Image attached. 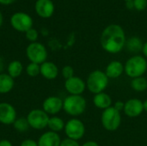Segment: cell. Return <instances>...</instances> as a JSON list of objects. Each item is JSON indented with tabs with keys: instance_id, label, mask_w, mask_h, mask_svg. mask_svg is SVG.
I'll use <instances>...</instances> for the list:
<instances>
[{
	"instance_id": "6",
	"label": "cell",
	"mask_w": 147,
	"mask_h": 146,
	"mask_svg": "<svg viewBox=\"0 0 147 146\" xmlns=\"http://www.w3.org/2000/svg\"><path fill=\"white\" fill-rule=\"evenodd\" d=\"M26 55L30 63L41 65L47 61V50L46 46L40 42L30 43L26 48Z\"/></svg>"
},
{
	"instance_id": "10",
	"label": "cell",
	"mask_w": 147,
	"mask_h": 146,
	"mask_svg": "<svg viewBox=\"0 0 147 146\" xmlns=\"http://www.w3.org/2000/svg\"><path fill=\"white\" fill-rule=\"evenodd\" d=\"M86 88L85 82L79 77H72L65 82V89L70 94L73 96H81Z\"/></svg>"
},
{
	"instance_id": "18",
	"label": "cell",
	"mask_w": 147,
	"mask_h": 146,
	"mask_svg": "<svg viewBox=\"0 0 147 146\" xmlns=\"http://www.w3.org/2000/svg\"><path fill=\"white\" fill-rule=\"evenodd\" d=\"M93 103L94 105L99 108V109H102L105 110L110 107H112V98L110 97V96L105 92H102L99 94L95 95L94 98H93Z\"/></svg>"
},
{
	"instance_id": "37",
	"label": "cell",
	"mask_w": 147,
	"mask_h": 146,
	"mask_svg": "<svg viewBox=\"0 0 147 146\" xmlns=\"http://www.w3.org/2000/svg\"><path fill=\"white\" fill-rule=\"evenodd\" d=\"M127 7L129 9H133L134 8V0L133 1H127Z\"/></svg>"
},
{
	"instance_id": "20",
	"label": "cell",
	"mask_w": 147,
	"mask_h": 146,
	"mask_svg": "<svg viewBox=\"0 0 147 146\" xmlns=\"http://www.w3.org/2000/svg\"><path fill=\"white\" fill-rule=\"evenodd\" d=\"M23 71V65L21 61L19 60H13L11 61L7 67L8 75H9L13 79L17 78L20 77Z\"/></svg>"
},
{
	"instance_id": "5",
	"label": "cell",
	"mask_w": 147,
	"mask_h": 146,
	"mask_svg": "<svg viewBox=\"0 0 147 146\" xmlns=\"http://www.w3.org/2000/svg\"><path fill=\"white\" fill-rule=\"evenodd\" d=\"M101 121L103 128L109 132L116 131L121 123V115L119 111H117L113 106L103 110Z\"/></svg>"
},
{
	"instance_id": "31",
	"label": "cell",
	"mask_w": 147,
	"mask_h": 146,
	"mask_svg": "<svg viewBox=\"0 0 147 146\" xmlns=\"http://www.w3.org/2000/svg\"><path fill=\"white\" fill-rule=\"evenodd\" d=\"M113 107H114L117 111H119V112L121 113V111H124L125 102H121V101H117V102L114 104Z\"/></svg>"
},
{
	"instance_id": "1",
	"label": "cell",
	"mask_w": 147,
	"mask_h": 146,
	"mask_svg": "<svg viewBox=\"0 0 147 146\" xmlns=\"http://www.w3.org/2000/svg\"><path fill=\"white\" fill-rule=\"evenodd\" d=\"M126 35L123 28L116 24L108 26L102 34L101 45L103 50L109 53L120 52L126 46Z\"/></svg>"
},
{
	"instance_id": "4",
	"label": "cell",
	"mask_w": 147,
	"mask_h": 146,
	"mask_svg": "<svg viewBox=\"0 0 147 146\" xmlns=\"http://www.w3.org/2000/svg\"><path fill=\"white\" fill-rule=\"evenodd\" d=\"M147 71V61L146 58L140 55L131 57L124 65V71L126 74L133 78L143 77Z\"/></svg>"
},
{
	"instance_id": "16",
	"label": "cell",
	"mask_w": 147,
	"mask_h": 146,
	"mask_svg": "<svg viewBox=\"0 0 147 146\" xmlns=\"http://www.w3.org/2000/svg\"><path fill=\"white\" fill-rule=\"evenodd\" d=\"M40 75L47 80H53L59 75V68L54 63L46 61L40 65Z\"/></svg>"
},
{
	"instance_id": "25",
	"label": "cell",
	"mask_w": 147,
	"mask_h": 146,
	"mask_svg": "<svg viewBox=\"0 0 147 146\" xmlns=\"http://www.w3.org/2000/svg\"><path fill=\"white\" fill-rule=\"evenodd\" d=\"M26 73L30 77H35L40 74V65L35 63H29L26 67Z\"/></svg>"
},
{
	"instance_id": "28",
	"label": "cell",
	"mask_w": 147,
	"mask_h": 146,
	"mask_svg": "<svg viewBox=\"0 0 147 146\" xmlns=\"http://www.w3.org/2000/svg\"><path fill=\"white\" fill-rule=\"evenodd\" d=\"M134 8L137 10H144L147 6V0H134Z\"/></svg>"
},
{
	"instance_id": "36",
	"label": "cell",
	"mask_w": 147,
	"mask_h": 146,
	"mask_svg": "<svg viewBox=\"0 0 147 146\" xmlns=\"http://www.w3.org/2000/svg\"><path fill=\"white\" fill-rule=\"evenodd\" d=\"M142 52H143L144 56H145L146 58H147V41L146 42V43H144V45H143Z\"/></svg>"
},
{
	"instance_id": "22",
	"label": "cell",
	"mask_w": 147,
	"mask_h": 146,
	"mask_svg": "<svg viewBox=\"0 0 147 146\" xmlns=\"http://www.w3.org/2000/svg\"><path fill=\"white\" fill-rule=\"evenodd\" d=\"M65 123L61 118L58 116H53L49 118L47 127L51 132H54L58 133L59 132H61L62 130L65 129Z\"/></svg>"
},
{
	"instance_id": "15",
	"label": "cell",
	"mask_w": 147,
	"mask_h": 146,
	"mask_svg": "<svg viewBox=\"0 0 147 146\" xmlns=\"http://www.w3.org/2000/svg\"><path fill=\"white\" fill-rule=\"evenodd\" d=\"M61 139L59 133L54 132L44 133L38 139V146H60Z\"/></svg>"
},
{
	"instance_id": "40",
	"label": "cell",
	"mask_w": 147,
	"mask_h": 146,
	"mask_svg": "<svg viewBox=\"0 0 147 146\" xmlns=\"http://www.w3.org/2000/svg\"><path fill=\"white\" fill-rule=\"evenodd\" d=\"M126 2H127V1H133V0H125Z\"/></svg>"
},
{
	"instance_id": "29",
	"label": "cell",
	"mask_w": 147,
	"mask_h": 146,
	"mask_svg": "<svg viewBox=\"0 0 147 146\" xmlns=\"http://www.w3.org/2000/svg\"><path fill=\"white\" fill-rule=\"evenodd\" d=\"M60 146H80L78 141L71 139H65L61 141Z\"/></svg>"
},
{
	"instance_id": "27",
	"label": "cell",
	"mask_w": 147,
	"mask_h": 146,
	"mask_svg": "<svg viewBox=\"0 0 147 146\" xmlns=\"http://www.w3.org/2000/svg\"><path fill=\"white\" fill-rule=\"evenodd\" d=\"M61 73H62V76L63 77L67 80L72 77H74V69L72 66L71 65H65L62 68L61 70Z\"/></svg>"
},
{
	"instance_id": "13",
	"label": "cell",
	"mask_w": 147,
	"mask_h": 146,
	"mask_svg": "<svg viewBox=\"0 0 147 146\" xmlns=\"http://www.w3.org/2000/svg\"><path fill=\"white\" fill-rule=\"evenodd\" d=\"M124 114L130 118H136L144 112L143 102L140 99H129L125 102Z\"/></svg>"
},
{
	"instance_id": "3",
	"label": "cell",
	"mask_w": 147,
	"mask_h": 146,
	"mask_svg": "<svg viewBox=\"0 0 147 146\" xmlns=\"http://www.w3.org/2000/svg\"><path fill=\"white\" fill-rule=\"evenodd\" d=\"M86 100L82 96L69 95L63 101V110L73 117L83 114L86 109Z\"/></svg>"
},
{
	"instance_id": "35",
	"label": "cell",
	"mask_w": 147,
	"mask_h": 146,
	"mask_svg": "<svg viewBox=\"0 0 147 146\" xmlns=\"http://www.w3.org/2000/svg\"><path fill=\"white\" fill-rule=\"evenodd\" d=\"M3 69H4V60L2 57H0V74L3 73Z\"/></svg>"
},
{
	"instance_id": "21",
	"label": "cell",
	"mask_w": 147,
	"mask_h": 146,
	"mask_svg": "<svg viewBox=\"0 0 147 146\" xmlns=\"http://www.w3.org/2000/svg\"><path fill=\"white\" fill-rule=\"evenodd\" d=\"M143 45L144 44L142 43V40L139 37H136V36L131 37L126 41V46L130 52L137 53L142 51Z\"/></svg>"
},
{
	"instance_id": "14",
	"label": "cell",
	"mask_w": 147,
	"mask_h": 146,
	"mask_svg": "<svg viewBox=\"0 0 147 146\" xmlns=\"http://www.w3.org/2000/svg\"><path fill=\"white\" fill-rule=\"evenodd\" d=\"M36 14L41 18H50L54 13V4L52 0H37L34 4Z\"/></svg>"
},
{
	"instance_id": "12",
	"label": "cell",
	"mask_w": 147,
	"mask_h": 146,
	"mask_svg": "<svg viewBox=\"0 0 147 146\" xmlns=\"http://www.w3.org/2000/svg\"><path fill=\"white\" fill-rule=\"evenodd\" d=\"M42 109L51 115L59 114L63 109V100L58 96H48L42 103Z\"/></svg>"
},
{
	"instance_id": "11",
	"label": "cell",
	"mask_w": 147,
	"mask_h": 146,
	"mask_svg": "<svg viewBox=\"0 0 147 146\" xmlns=\"http://www.w3.org/2000/svg\"><path fill=\"white\" fill-rule=\"evenodd\" d=\"M16 108L8 102H0V123L12 125L16 120Z\"/></svg>"
},
{
	"instance_id": "39",
	"label": "cell",
	"mask_w": 147,
	"mask_h": 146,
	"mask_svg": "<svg viewBox=\"0 0 147 146\" xmlns=\"http://www.w3.org/2000/svg\"><path fill=\"white\" fill-rule=\"evenodd\" d=\"M143 106H144V111L147 113V99L143 102Z\"/></svg>"
},
{
	"instance_id": "23",
	"label": "cell",
	"mask_w": 147,
	"mask_h": 146,
	"mask_svg": "<svg viewBox=\"0 0 147 146\" xmlns=\"http://www.w3.org/2000/svg\"><path fill=\"white\" fill-rule=\"evenodd\" d=\"M131 88L136 92H144L147 89V79L144 77L133 78L131 81Z\"/></svg>"
},
{
	"instance_id": "2",
	"label": "cell",
	"mask_w": 147,
	"mask_h": 146,
	"mask_svg": "<svg viewBox=\"0 0 147 146\" xmlns=\"http://www.w3.org/2000/svg\"><path fill=\"white\" fill-rule=\"evenodd\" d=\"M109 77L106 73L100 70L90 72L87 77L86 87L90 93L95 95L103 92L109 85Z\"/></svg>"
},
{
	"instance_id": "17",
	"label": "cell",
	"mask_w": 147,
	"mask_h": 146,
	"mask_svg": "<svg viewBox=\"0 0 147 146\" xmlns=\"http://www.w3.org/2000/svg\"><path fill=\"white\" fill-rule=\"evenodd\" d=\"M124 71V65L121 62L117 60L111 61L106 67L105 73L109 78L111 79H116L121 76V74Z\"/></svg>"
},
{
	"instance_id": "30",
	"label": "cell",
	"mask_w": 147,
	"mask_h": 146,
	"mask_svg": "<svg viewBox=\"0 0 147 146\" xmlns=\"http://www.w3.org/2000/svg\"><path fill=\"white\" fill-rule=\"evenodd\" d=\"M20 146H38V143L31 139H27L21 143Z\"/></svg>"
},
{
	"instance_id": "8",
	"label": "cell",
	"mask_w": 147,
	"mask_h": 146,
	"mask_svg": "<svg viewBox=\"0 0 147 146\" xmlns=\"http://www.w3.org/2000/svg\"><path fill=\"white\" fill-rule=\"evenodd\" d=\"M49 118L48 114L43 109L35 108L28 114L27 120L31 128L35 130H43L47 127Z\"/></svg>"
},
{
	"instance_id": "34",
	"label": "cell",
	"mask_w": 147,
	"mask_h": 146,
	"mask_svg": "<svg viewBox=\"0 0 147 146\" xmlns=\"http://www.w3.org/2000/svg\"><path fill=\"white\" fill-rule=\"evenodd\" d=\"M82 146H99V145L96 141H87Z\"/></svg>"
},
{
	"instance_id": "19",
	"label": "cell",
	"mask_w": 147,
	"mask_h": 146,
	"mask_svg": "<svg viewBox=\"0 0 147 146\" xmlns=\"http://www.w3.org/2000/svg\"><path fill=\"white\" fill-rule=\"evenodd\" d=\"M14 79L7 73L0 74V94H7L14 88Z\"/></svg>"
},
{
	"instance_id": "33",
	"label": "cell",
	"mask_w": 147,
	"mask_h": 146,
	"mask_svg": "<svg viewBox=\"0 0 147 146\" xmlns=\"http://www.w3.org/2000/svg\"><path fill=\"white\" fill-rule=\"evenodd\" d=\"M16 0H0V4L2 5H10Z\"/></svg>"
},
{
	"instance_id": "32",
	"label": "cell",
	"mask_w": 147,
	"mask_h": 146,
	"mask_svg": "<svg viewBox=\"0 0 147 146\" xmlns=\"http://www.w3.org/2000/svg\"><path fill=\"white\" fill-rule=\"evenodd\" d=\"M0 146H13L11 142L7 139H2L0 140Z\"/></svg>"
},
{
	"instance_id": "7",
	"label": "cell",
	"mask_w": 147,
	"mask_h": 146,
	"mask_svg": "<svg viewBox=\"0 0 147 146\" xmlns=\"http://www.w3.org/2000/svg\"><path fill=\"white\" fill-rule=\"evenodd\" d=\"M11 27L22 33H26L28 29L33 28L34 21L33 18L25 12H16L14 13L9 20Z\"/></svg>"
},
{
	"instance_id": "38",
	"label": "cell",
	"mask_w": 147,
	"mask_h": 146,
	"mask_svg": "<svg viewBox=\"0 0 147 146\" xmlns=\"http://www.w3.org/2000/svg\"><path fill=\"white\" fill-rule=\"evenodd\" d=\"M3 14H2L1 11H0V28H1L2 25H3Z\"/></svg>"
},
{
	"instance_id": "24",
	"label": "cell",
	"mask_w": 147,
	"mask_h": 146,
	"mask_svg": "<svg viewBox=\"0 0 147 146\" xmlns=\"http://www.w3.org/2000/svg\"><path fill=\"white\" fill-rule=\"evenodd\" d=\"M14 129L18 132V133H25L29 129V124L27 120V118L25 117H21V118H16L15 122L12 124Z\"/></svg>"
},
{
	"instance_id": "26",
	"label": "cell",
	"mask_w": 147,
	"mask_h": 146,
	"mask_svg": "<svg viewBox=\"0 0 147 146\" xmlns=\"http://www.w3.org/2000/svg\"><path fill=\"white\" fill-rule=\"evenodd\" d=\"M25 36H26L28 40H29L31 43H33V42H36L37 41L38 37H39V34H38V31L35 28H32L28 29L25 33Z\"/></svg>"
},
{
	"instance_id": "9",
	"label": "cell",
	"mask_w": 147,
	"mask_h": 146,
	"mask_svg": "<svg viewBox=\"0 0 147 146\" xmlns=\"http://www.w3.org/2000/svg\"><path fill=\"white\" fill-rule=\"evenodd\" d=\"M65 133L68 139L73 140L81 139L85 134V126L82 120L73 118L69 120L65 125Z\"/></svg>"
}]
</instances>
